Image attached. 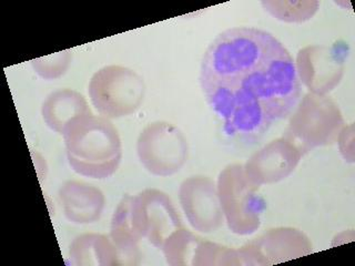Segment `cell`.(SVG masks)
Wrapping results in <instances>:
<instances>
[{"mask_svg": "<svg viewBox=\"0 0 355 266\" xmlns=\"http://www.w3.org/2000/svg\"><path fill=\"white\" fill-rule=\"evenodd\" d=\"M200 83L231 138L253 143L301 98L293 58L273 35L252 27L220 33L203 55Z\"/></svg>", "mask_w": 355, "mask_h": 266, "instance_id": "cell-1", "label": "cell"}, {"mask_svg": "<svg viewBox=\"0 0 355 266\" xmlns=\"http://www.w3.org/2000/svg\"><path fill=\"white\" fill-rule=\"evenodd\" d=\"M62 136L67 160L78 175L105 180L119 169L121 138L110 119L94 114L80 116L67 127Z\"/></svg>", "mask_w": 355, "mask_h": 266, "instance_id": "cell-2", "label": "cell"}, {"mask_svg": "<svg viewBox=\"0 0 355 266\" xmlns=\"http://www.w3.org/2000/svg\"><path fill=\"white\" fill-rule=\"evenodd\" d=\"M294 109L283 136L302 155L336 143L345 121L338 105L330 97L308 92Z\"/></svg>", "mask_w": 355, "mask_h": 266, "instance_id": "cell-3", "label": "cell"}, {"mask_svg": "<svg viewBox=\"0 0 355 266\" xmlns=\"http://www.w3.org/2000/svg\"><path fill=\"white\" fill-rule=\"evenodd\" d=\"M90 101L100 116L120 119L135 114L144 103L146 83L135 70L123 66H105L89 81Z\"/></svg>", "mask_w": 355, "mask_h": 266, "instance_id": "cell-4", "label": "cell"}, {"mask_svg": "<svg viewBox=\"0 0 355 266\" xmlns=\"http://www.w3.org/2000/svg\"><path fill=\"white\" fill-rule=\"evenodd\" d=\"M216 188L225 222L236 236H251L260 229L266 210L258 186L248 180L242 164L233 163L220 172Z\"/></svg>", "mask_w": 355, "mask_h": 266, "instance_id": "cell-5", "label": "cell"}, {"mask_svg": "<svg viewBox=\"0 0 355 266\" xmlns=\"http://www.w3.org/2000/svg\"><path fill=\"white\" fill-rule=\"evenodd\" d=\"M137 154L144 169L151 175L171 177L188 161L189 144L179 127L170 122L155 121L139 134Z\"/></svg>", "mask_w": 355, "mask_h": 266, "instance_id": "cell-6", "label": "cell"}, {"mask_svg": "<svg viewBox=\"0 0 355 266\" xmlns=\"http://www.w3.org/2000/svg\"><path fill=\"white\" fill-rule=\"evenodd\" d=\"M132 221L137 232L161 249L171 234L183 225L171 197L157 188H146L132 197Z\"/></svg>", "mask_w": 355, "mask_h": 266, "instance_id": "cell-7", "label": "cell"}, {"mask_svg": "<svg viewBox=\"0 0 355 266\" xmlns=\"http://www.w3.org/2000/svg\"><path fill=\"white\" fill-rule=\"evenodd\" d=\"M313 247L302 231L275 227L238 249L242 266H268L304 258Z\"/></svg>", "mask_w": 355, "mask_h": 266, "instance_id": "cell-8", "label": "cell"}, {"mask_svg": "<svg viewBox=\"0 0 355 266\" xmlns=\"http://www.w3.org/2000/svg\"><path fill=\"white\" fill-rule=\"evenodd\" d=\"M347 55L342 46L313 44L302 48L294 62L300 82L311 94L327 96L341 82Z\"/></svg>", "mask_w": 355, "mask_h": 266, "instance_id": "cell-9", "label": "cell"}, {"mask_svg": "<svg viewBox=\"0 0 355 266\" xmlns=\"http://www.w3.org/2000/svg\"><path fill=\"white\" fill-rule=\"evenodd\" d=\"M179 201L189 224L198 232L210 234L225 223L216 183L210 177L196 175L183 181Z\"/></svg>", "mask_w": 355, "mask_h": 266, "instance_id": "cell-10", "label": "cell"}, {"mask_svg": "<svg viewBox=\"0 0 355 266\" xmlns=\"http://www.w3.org/2000/svg\"><path fill=\"white\" fill-rule=\"evenodd\" d=\"M302 157L299 149L282 136L253 153L243 166L244 173L248 180L258 188L273 184L291 175Z\"/></svg>", "mask_w": 355, "mask_h": 266, "instance_id": "cell-11", "label": "cell"}, {"mask_svg": "<svg viewBox=\"0 0 355 266\" xmlns=\"http://www.w3.org/2000/svg\"><path fill=\"white\" fill-rule=\"evenodd\" d=\"M58 197L66 219L73 224H94L103 216L105 194L90 183L66 181L59 188Z\"/></svg>", "mask_w": 355, "mask_h": 266, "instance_id": "cell-12", "label": "cell"}, {"mask_svg": "<svg viewBox=\"0 0 355 266\" xmlns=\"http://www.w3.org/2000/svg\"><path fill=\"white\" fill-rule=\"evenodd\" d=\"M132 195L125 194L111 219L110 238L119 256L120 265H138L141 258L140 241L132 221Z\"/></svg>", "mask_w": 355, "mask_h": 266, "instance_id": "cell-13", "label": "cell"}, {"mask_svg": "<svg viewBox=\"0 0 355 266\" xmlns=\"http://www.w3.org/2000/svg\"><path fill=\"white\" fill-rule=\"evenodd\" d=\"M92 114L83 94L72 89H59L48 94L42 105V116L49 129L64 134L73 120Z\"/></svg>", "mask_w": 355, "mask_h": 266, "instance_id": "cell-14", "label": "cell"}, {"mask_svg": "<svg viewBox=\"0 0 355 266\" xmlns=\"http://www.w3.org/2000/svg\"><path fill=\"white\" fill-rule=\"evenodd\" d=\"M70 263L75 266L120 265L119 256L109 236L85 233L70 243Z\"/></svg>", "mask_w": 355, "mask_h": 266, "instance_id": "cell-15", "label": "cell"}, {"mask_svg": "<svg viewBox=\"0 0 355 266\" xmlns=\"http://www.w3.org/2000/svg\"><path fill=\"white\" fill-rule=\"evenodd\" d=\"M203 238L186 227H181L171 234L162 247L166 263L171 266L193 265L198 249Z\"/></svg>", "mask_w": 355, "mask_h": 266, "instance_id": "cell-16", "label": "cell"}, {"mask_svg": "<svg viewBox=\"0 0 355 266\" xmlns=\"http://www.w3.org/2000/svg\"><path fill=\"white\" fill-rule=\"evenodd\" d=\"M262 7L275 19L288 24H302L312 19L318 12L320 1L316 0H302V1H286V0H272L262 1Z\"/></svg>", "mask_w": 355, "mask_h": 266, "instance_id": "cell-17", "label": "cell"}, {"mask_svg": "<svg viewBox=\"0 0 355 266\" xmlns=\"http://www.w3.org/2000/svg\"><path fill=\"white\" fill-rule=\"evenodd\" d=\"M71 51L64 50L60 53L33 59L31 66L37 75L44 80H55V79H59L66 75L70 64H71Z\"/></svg>", "mask_w": 355, "mask_h": 266, "instance_id": "cell-18", "label": "cell"}, {"mask_svg": "<svg viewBox=\"0 0 355 266\" xmlns=\"http://www.w3.org/2000/svg\"><path fill=\"white\" fill-rule=\"evenodd\" d=\"M340 152L344 160L349 163L354 162V125L353 123L349 125H344L342 127L341 132L338 134V140Z\"/></svg>", "mask_w": 355, "mask_h": 266, "instance_id": "cell-19", "label": "cell"}]
</instances>
